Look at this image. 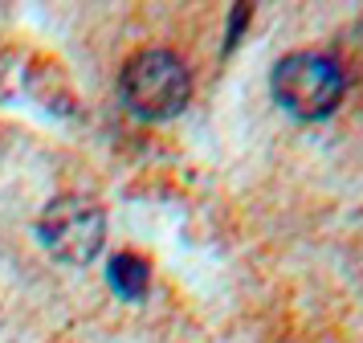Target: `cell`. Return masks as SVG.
Listing matches in <instances>:
<instances>
[{
    "label": "cell",
    "instance_id": "6da1fadb",
    "mask_svg": "<svg viewBox=\"0 0 363 343\" xmlns=\"http://www.w3.org/2000/svg\"><path fill=\"white\" fill-rule=\"evenodd\" d=\"M269 90L286 114H294L302 123H318V119L335 114L343 102V70L330 53L298 49L274 65Z\"/></svg>",
    "mask_w": 363,
    "mask_h": 343
},
{
    "label": "cell",
    "instance_id": "7a4b0ae2",
    "mask_svg": "<svg viewBox=\"0 0 363 343\" xmlns=\"http://www.w3.org/2000/svg\"><path fill=\"white\" fill-rule=\"evenodd\" d=\"M118 90L139 119H176L192 98V74L180 53L151 45L127 58Z\"/></svg>",
    "mask_w": 363,
    "mask_h": 343
},
{
    "label": "cell",
    "instance_id": "3957f363",
    "mask_svg": "<svg viewBox=\"0 0 363 343\" xmlns=\"http://www.w3.org/2000/svg\"><path fill=\"white\" fill-rule=\"evenodd\" d=\"M37 237L50 249L53 261L62 266H86L99 258L102 237H106V212L99 200L82 192L53 196L37 217Z\"/></svg>",
    "mask_w": 363,
    "mask_h": 343
},
{
    "label": "cell",
    "instance_id": "277c9868",
    "mask_svg": "<svg viewBox=\"0 0 363 343\" xmlns=\"http://www.w3.org/2000/svg\"><path fill=\"white\" fill-rule=\"evenodd\" d=\"M106 282H111L123 298H143L147 286H151V266L139 258V254L123 249V254H115L111 266H106Z\"/></svg>",
    "mask_w": 363,
    "mask_h": 343
}]
</instances>
